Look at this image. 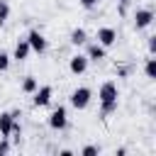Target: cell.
<instances>
[{
  "label": "cell",
  "mask_w": 156,
  "mask_h": 156,
  "mask_svg": "<svg viewBox=\"0 0 156 156\" xmlns=\"http://www.w3.org/2000/svg\"><path fill=\"white\" fill-rule=\"evenodd\" d=\"M10 58H12V56H10L7 51H0V71H7V68H10Z\"/></svg>",
  "instance_id": "e0dca14e"
},
{
  "label": "cell",
  "mask_w": 156,
  "mask_h": 156,
  "mask_svg": "<svg viewBox=\"0 0 156 156\" xmlns=\"http://www.w3.org/2000/svg\"><path fill=\"white\" fill-rule=\"evenodd\" d=\"M144 73H146L149 80L156 78V58H154V54H149V58L144 61Z\"/></svg>",
  "instance_id": "5bb4252c"
},
{
  "label": "cell",
  "mask_w": 156,
  "mask_h": 156,
  "mask_svg": "<svg viewBox=\"0 0 156 156\" xmlns=\"http://www.w3.org/2000/svg\"><path fill=\"white\" fill-rule=\"evenodd\" d=\"M78 2H80V7H83V10H95L102 0H78Z\"/></svg>",
  "instance_id": "ac0fdd59"
},
{
  "label": "cell",
  "mask_w": 156,
  "mask_h": 156,
  "mask_svg": "<svg viewBox=\"0 0 156 156\" xmlns=\"http://www.w3.org/2000/svg\"><path fill=\"white\" fill-rule=\"evenodd\" d=\"M98 100H100V117H107L112 112H117L119 105V88L115 80H105L98 90Z\"/></svg>",
  "instance_id": "6da1fadb"
},
{
  "label": "cell",
  "mask_w": 156,
  "mask_h": 156,
  "mask_svg": "<svg viewBox=\"0 0 156 156\" xmlns=\"http://www.w3.org/2000/svg\"><path fill=\"white\" fill-rule=\"evenodd\" d=\"M68 71H71L73 76H83V73L88 71V56H85V54H73V56L68 58Z\"/></svg>",
  "instance_id": "ba28073f"
},
{
  "label": "cell",
  "mask_w": 156,
  "mask_h": 156,
  "mask_svg": "<svg viewBox=\"0 0 156 156\" xmlns=\"http://www.w3.org/2000/svg\"><path fill=\"white\" fill-rule=\"evenodd\" d=\"M146 46H149V54H156V37H154V34L149 37V41H146Z\"/></svg>",
  "instance_id": "ffe728a7"
},
{
  "label": "cell",
  "mask_w": 156,
  "mask_h": 156,
  "mask_svg": "<svg viewBox=\"0 0 156 156\" xmlns=\"http://www.w3.org/2000/svg\"><path fill=\"white\" fill-rule=\"evenodd\" d=\"M49 127L54 129V132H63L66 127H68V112H66V107L63 105H56L54 110H51V115H49Z\"/></svg>",
  "instance_id": "3957f363"
},
{
  "label": "cell",
  "mask_w": 156,
  "mask_h": 156,
  "mask_svg": "<svg viewBox=\"0 0 156 156\" xmlns=\"http://www.w3.org/2000/svg\"><path fill=\"white\" fill-rule=\"evenodd\" d=\"M27 44H29V49H32L34 54H44V51L49 49V41H46V37H44L39 29H29V34H27Z\"/></svg>",
  "instance_id": "5b68a950"
},
{
  "label": "cell",
  "mask_w": 156,
  "mask_h": 156,
  "mask_svg": "<svg viewBox=\"0 0 156 156\" xmlns=\"http://www.w3.org/2000/svg\"><path fill=\"white\" fill-rule=\"evenodd\" d=\"M95 39H98V44H102L105 49H110V46L117 44V29L115 27H100L95 32Z\"/></svg>",
  "instance_id": "52a82bcc"
},
{
  "label": "cell",
  "mask_w": 156,
  "mask_h": 156,
  "mask_svg": "<svg viewBox=\"0 0 156 156\" xmlns=\"http://www.w3.org/2000/svg\"><path fill=\"white\" fill-rule=\"evenodd\" d=\"M154 24V10L151 7H136L134 10V29H146Z\"/></svg>",
  "instance_id": "277c9868"
},
{
  "label": "cell",
  "mask_w": 156,
  "mask_h": 156,
  "mask_svg": "<svg viewBox=\"0 0 156 156\" xmlns=\"http://www.w3.org/2000/svg\"><path fill=\"white\" fill-rule=\"evenodd\" d=\"M58 154H61V156H73V151H71V149H61Z\"/></svg>",
  "instance_id": "7402d4cb"
},
{
  "label": "cell",
  "mask_w": 156,
  "mask_h": 156,
  "mask_svg": "<svg viewBox=\"0 0 156 156\" xmlns=\"http://www.w3.org/2000/svg\"><path fill=\"white\" fill-rule=\"evenodd\" d=\"M7 17H10V2L7 0H0V27L7 22Z\"/></svg>",
  "instance_id": "9a60e30c"
},
{
  "label": "cell",
  "mask_w": 156,
  "mask_h": 156,
  "mask_svg": "<svg viewBox=\"0 0 156 156\" xmlns=\"http://www.w3.org/2000/svg\"><path fill=\"white\" fill-rule=\"evenodd\" d=\"M20 88H22V93L32 95V93H34V90L39 88V80H37L34 76H24V78H22V85H20Z\"/></svg>",
  "instance_id": "4fadbf2b"
},
{
  "label": "cell",
  "mask_w": 156,
  "mask_h": 156,
  "mask_svg": "<svg viewBox=\"0 0 156 156\" xmlns=\"http://www.w3.org/2000/svg\"><path fill=\"white\" fill-rule=\"evenodd\" d=\"M51 98H54V88L51 85H39L32 93V105L34 107H46V105H51Z\"/></svg>",
  "instance_id": "8992f818"
},
{
  "label": "cell",
  "mask_w": 156,
  "mask_h": 156,
  "mask_svg": "<svg viewBox=\"0 0 156 156\" xmlns=\"http://www.w3.org/2000/svg\"><path fill=\"white\" fill-rule=\"evenodd\" d=\"M90 100H93V90H90L88 85L76 88V90L71 93V98H68V102H71L73 110H85V107L90 105Z\"/></svg>",
  "instance_id": "7a4b0ae2"
},
{
  "label": "cell",
  "mask_w": 156,
  "mask_h": 156,
  "mask_svg": "<svg viewBox=\"0 0 156 156\" xmlns=\"http://www.w3.org/2000/svg\"><path fill=\"white\" fill-rule=\"evenodd\" d=\"M29 54H32V49H29V44H27V39H20L17 44H15V51H12V58L15 61H27L29 58Z\"/></svg>",
  "instance_id": "30bf717a"
},
{
  "label": "cell",
  "mask_w": 156,
  "mask_h": 156,
  "mask_svg": "<svg viewBox=\"0 0 156 156\" xmlns=\"http://www.w3.org/2000/svg\"><path fill=\"white\" fill-rule=\"evenodd\" d=\"M12 112H0V136H7L10 139V132H12Z\"/></svg>",
  "instance_id": "8fae6325"
},
{
  "label": "cell",
  "mask_w": 156,
  "mask_h": 156,
  "mask_svg": "<svg viewBox=\"0 0 156 156\" xmlns=\"http://www.w3.org/2000/svg\"><path fill=\"white\" fill-rule=\"evenodd\" d=\"M85 56H88V61H102V58H107V49L102 46V44H98V41H93V44H88L85 41Z\"/></svg>",
  "instance_id": "9c48e42d"
},
{
  "label": "cell",
  "mask_w": 156,
  "mask_h": 156,
  "mask_svg": "<svg viewBox=\"0 0 156 156\" xmlns=\"http://www.w3.org/2000/svg\"><path fill=\"white\" fill-rule=\"evenodd\" d=\"M68 41H71L73 46H85V41H88V32H85L83 27H76V29L71 32Z\"/></svg>",
  "instance_id": "7c38bea8"
},
{
  "label": "cell",
  "mask_w": 156,
  "mask_h": 156,
  "mask_svg": "<svg viewBox=\"0 0 156 156\" xmlns=\"http://www.w3.org/2000/svg\"><path fill=\"white\" fill-rule=\"evenodd\" d=\"M129 2H132V0H119V15H124V12H127Z\"/></svg>",
  "instance_id": "44dd1931"
},
{
  "label": "cell",
  "mask_w": 156,
  "mask_h": 156,
  "mask_svg": "<svg viewBox=\"0 0 156 156\" xmlns=\"http://www.w3.org/2000/svg\"><path fill=\"white\" fill-rule=\"evenodd\" d=\"M98 154H100V146H95V144H88L80 149V156H98Z\"/></svg>",
  "instance_id": "2e32d148"
},
{
  "label": "cell",
  "mask_w": 156,
  "mask_h": 156,
  "mask_svg": "<svg viewBox=\"0 0 156 156\" xmlns=\"http://www.w3.org/2000/svg\"><path fill=\"white\" fill-rule=\"evenodd\" d=\"M10 154V139L7 136H0V156Z\"/></svg>",
  "instance_id": "d6986e66"
}]
</instances>
